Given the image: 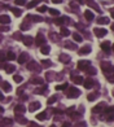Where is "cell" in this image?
<instances>
[{
  "mask_svg": "<svg viewBox=\"0 0 114 127\" xmlns=\"http://www.w3.org/2000/svg\"><path fill=\"white\" fill-rule=\"evenodd\" d=\"M79 95H81V91L77 90L75 87H70L69 90H67V92H66V96L69 97V99H74V97H78Z\"/></svg>",
  "mask_w": 114,
  "mask_h": 127,
  "instance_id": "obj_1",
  "label": "cell"
},
{
  "mask_svg": "<svg viewBox=\"0 0 114 127\" xmlns=\"http://www.w3.org/2000/svg\"><path fill=\"white\" fill-rule=\"evenodd\" d=\"M93 33H95V35H96L97 38H103V36H105V35L108 34V30H105V29H100V27H95Z\"/></svg>",
  "mask_w": 114,
  "mask_h": 127,
  "instance_id": "obj_2",
  "label": "cell"
},
{
  "mask_svg": "<svg viewBox=\"0 0 114 127\" xmlns=\"http://www.w3.org/2000/svg\"><path fill=\"white\" fill-rule=\"evenodd\" d=\"M104 109H105V104L104 102H100V104L97 105V106H95L93 109H92V113H95V114H101V113H104Z\"/></svg>",
  "mask_w": 114,
  "mask_h": 127,
  "instance_id": "obj_3",
  "label": "cell"
},
{
  "mask_svg": "<svg viewBox=\"0 0 114 127\" xmlns=\"http://www.w3.org/2000/svg\"><path fill=\"white\" fill-rule=\"evenodd\" d=\"M105 113H106V121L108 122L114 121V106H110Z\"/></svg>",
  "mask_w": 114,
  "mask_h": 127,
  "instance_id": "obj_4",
  "label": "cell"
},
{
  "mask_svg": "<svg viewBox=\"0 0 114 127\" xmlns=\"http://www.w3.org/2000/svg\"><path fill=\"white\" fill-rule=\"evenodd\" d=\"M101 68H103L104 73H105L106 75L111 73V65L109 64V62H106V61H105V62H103V64H101Z\"/></svg>",
  "mask_w": 114,
  "mask_h": 127,
  "instance_id": "obj_5",
  "label": "cell"
},
{
  "mask_svg": "<svg viewBox=\"0 0 114 127\" xmlns=\"http://www.w3.org/2000/svg\"><path fill=\"white\" fill-rule=\"evenodd\" d=\"M35 44L38 45H44L45 44V38L42 34H38V36L35 38Z\"/></svg>",
  "mask_w": 114,
  "mask_h": 127,
  "instance_id": "obj_6",
  "label": "cell"
},
{
  "mask_svg": "<svg viewBox=\"0 0 114 127\" xmlns=\"http://www.w3.org/2000/svg\"><path fill=\"white\" fill-rule=\"evenodd\" d=\"M89 66V61H86V60H81V61L78 62V69L79 70H84L86 68H88Z\"/></svg>",
  "mask_w": 114,
  "mask_h": 127,
  "instance_id": "obj_7",
  "label": "cell"
},
{
  "mask_svg": "<svg viewBox=\"0 0 114 127\" xmlns=\"http://www.w3.org/2000/svg\"><path fill=\"white\" fill-rule=\"evenodd\" d=\"M83 84H84V87L86 88H91V87H93L95 86V80L93 79H91V78H87L86 80L83 79Z\"/></svg>",
  "mask_w": 114,
  "mask_h": 127,
  "instance_id": "obj_8",
  "label": "cell"
},
{
  "mask_svg": "<svg viewBox=\"0 0 114 127\" xmlns=\"http://www.w3.org/2000/svg\"><path fill=\"white\" fill-rule=\"evenodd\" d=\"M89 52H91V47H89V45H84L83 48H81L78 51V53L81 54V56H83V54H88Z\"/></svg>",
  "mask_w": 114,
  "mask_h": 127,
  "instance_id": "obj_9",
  "label": "cell"
},
{
  "mask_svg": "<svg viewBox=\"0 0 114 127\" xmlns=\"http://www.w3.org/2000/svg\"><path fill=\"white\" fill-rule=\"evenodd\" d=\"M67 20H69L67 17H60V18H57V20H55V23L61 26V25H64V23H67Z\"/></svg>",
  "mask_w": 114,
  "mask_h": 127,
  "instance_id": "obj_10",
  "label": "cell"
},
{
  "mask_svg": "<svg viewBox=\"0 0 114 127\" xmlns=\"http://www.w3.org/2000/svg\"><path fill=\"white\" fill-rule=\"evenodd\" d=\"M25 112H26V108L23 106V105L18 104L14 106V113H25Z\"/></svg>",
  "mask_w": 114,
  "mask_h": 127,
  "instance_id": "obj_11",
  "label": "cell"
},
{
  "mask_svg": "<svg viewBox=\"0 0 114 127\" xmlns=\"http://www.w3.org/2000/svg\"><path fill=\"white\" fill-rule=\"evenodd\" d=\"M40 106H42V105H40V102L35 101V102H31V104H30V108H29V109H30V112H34V110L40 109Z\"/></svg>",
  "mask_w": 114,
  "mask_h": 127,
  "instance_id": "obj_12",
  "label": "cell"
},
{
  "mask_svg": "<svg viewBox=\"0 0 114 127\" xmlns=\"http://www.w3.org/2000/svg\"><path fill=\"white\" fill-rule=\"evenodd\" d=\"M0 87L3 88L4 91H7V92H9V91L12 90V87H11V84H9L8 82H5V80H4V82H0Z\"/></svg>",
  "mask_w": 114,
  "mask_h": 127,
  "instance_id": "obj_13",
  "label": "cell"
},
{
  "mask_svg": "<svg viewBox=\"0 0 114 127\" xmlns=\"http://www.w3.org/2000/svg\"><path fill=\"white\" fill-rule=\"evenodd\" d=\"M11 22V18L8 17V16H5V14H1L0 16V23H5V25H8V23Z\"/></svg>",
  "mask_w": 114,
  "mask_h": 127,
  "instance_id": "obj_14",
  "label": "cell"
},
{
  "mask_svg": "<svg viewBox=\"0 0 114 127\" xmlns=\"http://www.w3.org/2000/svg\"><path fill=\"white\" fill-rule=\"evenodd\" d=\"M101 49H103L104 52H109V51H110V43H109V42L101 43Z\"/></svg>",
  "mask_w": 114,
  "mask_h": 127,
  "instance_id": "obj_15",
  "label": "cell"
},
{
  "mask_svg": "<svg viewBox=\"0 0 114 127\" xmlns=\"http://www.w3.org/2000/svg\"><path fill=\"white\" fill-rule=\"evenodd\" d=\"M60 61H61V62H64V64H67V62L70 61V56H69V54L62 53L61 56H60Z\"/></svg>",
  "mask_w": 114,
  "mask_h": 127,
  "instance_id": "obj_16",
  "label": "cell"
},
{
  "mask_svg": "<svg viewBox=\"0 0 114 127\" xmlns=\"http://www.w3.org/2000/svg\"><path fill=\"white\" fill-rule=\"evenodd\" d=\"M84 17H86V20H88V21H92L93 20V13H92L91 11H88V9H87L86 12H84Z\"/></svg>",
  "mask_w": 114,
  "mask_h": 127,
  "instance_id": "obj_17",
  "label": "cell"
},
{
  "mask_svg": "<svg viewBox=\"0 0 114 127\" xmlns=\"http://www.w3.org/2000/svg\"><path fill=\"white\" fill-rule=\"evenodd\" d=\"M27 69H29V70H39V66L33 61V62H29V64H27Z\"/></svg>",
  "mask_w": 114,
  "mask_h": 127,
  "instance_id": "obj_18",
  "label": "cell"
},
{
  "mask_svg": "<svg viewBox=\"0 0 114 127\" xmlns=\"http://www.w3.org/2000/svg\"><path fill=\"white\" fill-rule=\"evenodd\" d=\"M96 21H97L99 25H106V23H109L108 17H100V18H97Z\"/></svg>",
  "mask_w": 114,
  "mask_h": 127,
  "instance_id": "obj_19",
  "label": "cell"
},
{
  "mask_svg": "<svg viewBox=\"0 0 114 127\" xmlns=\"http://www.w3.org/2000/svg\"><path fill=\"white\" fill-rule=\"evenodd\" d=\"M33 38H31V36H23L22 38V42L23 43H25V44L26 45H31V44H33Z\"/></svg>",
  "mask_w": 114,
  "mask_h": 127,
  "instance_id": "obj_20",
  "label": "cell"
},
{
  "mask_svg": "<svg viewBox=\"0 0 114 127\" xmlns=\"http://www.w3.org/2000/svg\"><path fill=\"white\" fill-rule=\"evenodd\" d=\"M71 79L74 80L75 84H81V83H83V78L82 76H75V75H71Z\"/></svg>",
  "mask_w": 114,
  "mask_h": 127,
  "instance_id": "obj_21",
  "label": "cell"
},
{
  "mask_svg": "<svg viewBox=\"0 0 114 127\" xmlns=\"http://www.w3.org/2000/svg\"><path fill=\"white\" fill-rule=\"evenodd\" d=\"M27 58H29L27 53H22L20 56V58H18V62H20V64H25V62L27 61Z\"/></svg>",
  "mask_w": 114,
  "mask_h": 127,
  "instance_id": "obj_22",
  "label": "cell"
},
{
  "mask_svg": "<svg viewBox=\"0 0 114 127\" xmlns=\"http://www.w3.org/2000/svg\"><path fill=\"white\" fill-rule=\"evenodd\" d=\"M73 39H74L75 43H81L82 40H83V38H82L78 33H74V34H73Z\"/></svg>",
  "mask_w": 114,
  "mask_h": 127,
  "instance_id": "obj_23",
  "label": "cell"
},
{
  "mask_svg": "<svg viewBox=\"0 0 114 127\" xmlns=\"http://www.w3.org/2000/svg\"><path fill=\"white\" fill-rule=\"evenodd\" d=\"M4 69H5V71H7L8 74H12L14 70H16V66H14V65H8V64H7V66H5Z\"/></svg>",
  "mask_w": 114,
  "mask_h": 127,
  "instance_id": "obj_24",
  "label": "cell"
},
{
  "mask_svg": "<svg viewBox=\"0 0 114 127\" xmlns=\"http://www.w3.org/2000/svg\"><path fill=\"white\" fill-rule=\"evenodd\" d=\"M49 51H51V48H49V45H42V49H40V52H42L43 54H48L49 53Z\"/></svg>",
  "mask_w": 114,
  "mask_h": 127,
  "instance_id": "obj_25",
  "label": "cell"
},
{
  "mask_svg": "<svg viewBox=\"0 0 114 127\" xmlns=\"http://www.w3.org/2000/svg\"><path fill=\"white\" fill-rule=\"evenodd\" d=\"M70 35V31L67 30L66 27H62L61 29V36H69Z\"/></svg>",
  "mask_w": 114,
  "mask_h": 127,
  "instance_id": "obj_26",
  "label": "cell"
},
{
  "mask_svg": "<svg viewBox=\"0 0 114 127\" xmlns=\"http://www.w3.org/2000/svg\"><path fill=\"white\" fill-rule=\"evenodd\" d=\"M31 83H34V84H42L43 79L42 78H33L31 79Z\"/></svg>",
  "mask_w": 114,
  "mask_h": 127,
  "instance_id": "obj_27",
  "label": "cell"
},
{
  "mask_svg": "<svg viewBox=\"0 0 114 127\" xmlns=\"http://www.w3.org/2000/svg\"><path fill=\"white\" fill-rule=\"evenodd\" d=\"M84 70H86V73L89 74V75H95V74H96V70H95L93 68H86Z\"/></svg>",
  "mask_w": 114,
  "mask_h": 127,
  "instance_id": "obj_28",
  "label": "cell"
},
{
  "mask_svg": "<svg viewBox=\"0 0 114 127\" xmlns=\"http://www.w3.org/2000/svg\"><path fill=\"white\" fill-rule=\"evenodd\" d=\"M66 88H67V84H66V83H64V84H59V86H56V91L66 90Z\"/></svg>",
  "mask_w": 114,
  "mask_h": 127,
  "instance_id": "obj_29",
  "label": "cell"
},
{
  "mask_svg": "<svg viewBox=\"0 0 114 127\" xmlns=\"http://www.w3.org/2000/svg\"><path fill=\"white\" fill-rule=\"evenodd\" d=\"M36 5H38V0H33L31 3H29V4H27V8H29V9H31V8H34V7H36Z\"/></svg>",
  "mask_w": 114,
  "mask_h": 127,
  "instance_id": "obj_30",
  "label": "cell"
},
{
  "mask_svg": "<svg viewBox=\"0 0 114 127\" xmlns=\"http://www.w3.org/2000/svg\"><path fill=\"white\" fill-rule=\"evenodd\" d=\"M12 13H13L14 16H16V17H20V16H21V13H22V12H21L20 9H16V8H13V9H12Z\"/></svg>",
  "mask_w": 114,
  "mask_h": 127,
  "instance_id": "obj_31",
  "label": "cell"
},
{
  "mask_svg": "<svg viewBox=\"0 0 114 127\" xmlns=\"http://www.w3.org/2000/svg\"><path fill=\"white\" fill-rule=\"evenodd\" d=\"M7 58H8V60H14V58H16V54H14L12 51H9L8 53H7Z\"/></svg>",
  "mask_w": 114,
  "mask_h": 127,
  "instance_id": "obj_32",
  "label": "cell"
},
{
  "mask_svg": "<svg viewBox=\"0 0 114 127\" xmlns=\"http://www.w3.org/2000/svg\"><path fill=\"white\" fill-rule=\"evenodd\" d=\"M13 80L16 83H21L22 82V76H20V75H13Z\"/></svg>",
  "mask_w": 114,
  "mask_h": 127,
  "instance_id": "obj_33",
  "label": "cell"
},
{
  "mask_svg": "<svg viewBox=\"0 0 114 127\" xmlns=\"http://www.w3.org/2000/svg\"><path fill=\"white\" fill-rule=\"evenodd\" d=\"M96 96H97V93H89L88 96H87V99H88L89 101H93V100L96 99Z\"/></svg>",
  "mask_w": 114,
  "mask_h": 127,
  "instance_id": "obj_34",
  "label": "cell"
},
{
  "mask_svg": "<svg viewBox=\"0 0 114 127\" xmlns=\"http://www.w3.org/2000/svg\"><path fill=\"white\" fill-rule=\"evenodd\" d=\"M65 47H66V48H70V49H75V44H73V43H70V42L65 43Z\"/></svg>",
  "mask_w": 114,
  "mask_h": 127,
  "instance_id": "obj_35",
  "label": "cell"
},
{
  "mask_svg": "<svg viewBox=\"0 0 114 127\" xmlns=\"http://www.w3.org/2000/svg\"><path fill=\"white\" fill-rule=\"evenodd\" d=\"M45 118H47L45 113H40V114H38V116H36V119H39V121H43V119H45Z\"/></svg>",
  "mask_w": 114,
  "mask_h": 127,
  "instance_id": "obj_36",
  "label": "cell"
},
{
  "mask_svg": "<svg viewBox=\"0 0 114 127\" xmlns=\"http://www.w3.org/2000/svg\"><path fill=\"white\" fill-rule=\"evenodd\" d=\"M56 100H57V96H56V95H53V96H51L49 99H48V104H53Z\"/></svg>",
  "mask_w": 114,
  "mask_h": 127,
  "instance_id": "obj_37",
  "label": "cell"
},
{
  "mask_svg": "<svg viewBox=\"0 0 114 127\" xmlns=\"http://www.w3.org/2000/svg\"><path fill=\"white\" fill-rule=\"evenodd\" d=\"M45 11H48V8L45 5H42V7H39V8H38V12H39V13H44Z\"/></svg>",
  "mask_w": 114,
  "mask_h": 127,
  "instance_id": "obj_38",
  "label": "cell"
},
{
  "mask_svg": "<svg viewBox=\"0 0 114 127\" xmlns=\"http://www.w3.org/2000/svg\"><path fill=\"white\" fill-rule=\"evenodd\" d=\"M26 0H14V4L16 5H25Z\"/></svg>",
  "mask_w": 114,
  "mask_h": 127,
  "instance_id": "obj_39",
  "label": "cell"
},
{
  "mask_svg": "<svg viewBox=\"0 0 114 127\" xmlns=\"http://www.w3.org/2000/svg\"><path fill=\"white\" fill-rule=\"evenodd\" d=\"M48 9H49V8H48ZM49 13L52 14V16H59L60 12L57 11V9H49Z\"/></svg>",
  "mask_w": 114,
  "mask_h": 127,
  "instance_id": "obj_40",
  "label": "cell"
},
{
  "mask_svg": "<svg viewBox=\"0 0 114 127\" xmlns=\"http://www.w3.org/2000/svg\"><path fill=\"white\" fill-rule=\"evenodd\" d=\"M29 17L33 18V21H35V22H40V21H42V18L38 17V16H29Z\"/></svg>",
  "mask_w": 114,
  "mask_h": 127,
  "instance_id": "obj_41",
  "label": "cell"
},
{
  "mask_svg": "<svg viewBox=\"0 0 114 127\" xmlns=\"http://www.w3.org/2000/svg\"><path fill=\"white\" fill-rule=\"evenodd\" d=\"M42 64H43V66H45V68H49V66L52 65V62H49V60H45V61L42 62Z\"/></svg>",
  "mask_w": 114,
  "mask_h": 127,
  "instance_id": "obj_42",
  "label": "cell"
},
{
  "mask_svg": "<svg viewBox=\"0 0 114 127\" xmlns=\"http://www.w3.org/2000/svg\"><path fill=\"white\" fill-rule=\"evenodd\" d=\"M51 39H52L53 42H59V36H57L56 34H53V33L51 34Z\"/></svg>",
  "mask_w": 114,
  "mask_h": 127,
  "instance_id": "obj_43",
  "label": "cell"
},
{
  "mask_svg": "<svg viewBox=\"0 0 114 127\" xmlns=\"http://www.w3.org/2000/svg\"><path fill=\"white\" fill-rule=\"evenodd\" d=\"M108 79H109V82L110 83H114V75H111V74H108Z\"/></svg>",
  "mask_w": 114,
  "mask_h": 127,
  "instance_id": "obj_44",
  "label": "cell"
},
{
  "mask_svg": "<svg viewBox=\"0 0 114 127\" xmlns=\"http://www.w3.org/2000/svg\"><path fill=\"white\" fill-rule=\"evenodd\" d=\"M29 23H22V25H21V30H23V29H29Z\"/></svg>",
  "mask_w": 114,
  "mask_h": 127,
  "instance_id": "obj_45",
  "label": "cell"
},
{
  "mask_svg": "<svg viewBox=\"0 0 114 127\" xmlns=\"http://www.w3.org/2000/svg\"><path fill=\"white\" fill-rule=\"evenodd\" d=\"M13 38H16V39H22V36H21V34H20V33L14 34V35H13Z\"/></svg>",
  "mask_w": 114,
  "mask_h": 127,
  "instance_id": "obj_46",
  "label": "cell"
},
{
  "mask_svg": "<svg viewBox=\"0 0 114 127\" xmlns=\"http://www.w3.org/2000/svg\"><path fill=\"white\" fill-rule=\"evenodd\" d=\"M8 30H9V29L7 27V26H1V27H0V31H4V33H7Z\"/></svg>",
  "mask_w": 114,
  "mask_h": 127,
  "instance_id": "obj_47",
  "label": "cell"
},
{
  "mask_svg": "<svg viewBox=\"0 0 114 127\" xmlns=\"http://www.w3.org/2000/svg\"><path fill=\"white\" fill-rule=\"evenodd\" d=\"M3 123H4V124H11V123H12V121H11V119H4Z\"/></svg>",
  "mask_w": 114,
  "mask_h": 127,
  "instance_id": "obj_48",
  "label": "cell"
},
{
  "mask_svg": "<svg viewBox=\"0 0 114 127\" xmlns=\"http://www.w3.org/2000/svg\"><path fill=\"white\" fill-rule=\"evenodd\" d=\"M52 3H55V4H60V3H62V0H52Z\"/></svg>",
  "mask_w": 114,
  "mask_h": 127,
  "instance_id": "obj_49",
  "label": "cell"
},
{
  "mask_svg": "<svg viewBox=\"0 0 114 127\" xmlns=\"http://www.w3.org/2000/svg\"><path fill=\"white\" fill-rule=\"evenodd\" d=\"M3 57H4V53L3 52H0V61H3Z\"/></svg>",
  "mask_w": 114,
  "mask_h": 127,
  "instance_id": "obj_50",
  "label": "cell"
},
{
  "mask_svg": "<svg viewBox=\"0 0 114 127\" xmlns=\"http://www.w3.org/2000/svg\"><path fill=\"white\" fill-rule=\"evenodd\" d=\"M1 100H4V96L1 95V93H0V101H1Z\"/></svg>",
  "mask_w": 114,
  "mask_h": 127,
  "instance_id": "obj_51",
  "label": "cell"
},
{
  "mask_svg": "<svg viewBox=\"0 0 114 127\" xmlns=\"http://www.w3.org/2000/svg\"><path fill=\"white\" fill-rule=\"evenodd\" d=\"M111 17L114 18V8H113V11H111Z\"/></svg>",
  "mask_w": 114,
  "mask_h": 127,
  "instance_id": "obj_52",
  "label": "cell"
},
{
  "mask_svg": "<svg viewBox=\"0 0 114 127\" xmlns=\"http://www.w3.org/2000/svg\"><path fill=\"white\" fill-rule=\"evenodd\" d=\"M0 112H4V108H1V106H0Z\"/></svg>",
  "mask_w": 114,
  "mask_h": 127,
  "instance_id": "obj_53",
  "label": "cell"
},
{
  "mask_svg": "<svg viewBox=\"0 0 114 127\" xmlns=\"http://www.w3.org/2000/svg\"><path fill=\"white\" fill-rule=\"evenodd\" d=\"M111 30H114V23H113V25H111Z\"/></svg>",
  "mask_w": 114,
  "mask_h": 127,
  "instance_id": "obj_54",
  "label": "cell"
},
{
  "mask_svg": "<svg viewBox=\"0 0 114 127\" xmlns=\"http://www.w3.org/2000/svg\"><path fill=\"white\" fill-rule=\"evenodd\" d=\"M113 96H114V90H113Z\"/></svg>",
  "mask_w": 114,
  "mask_h": 127,
  "instance_id": "obj_55",
  "label": "cell"
},
{
  "mask_svg": "<svg viewBox=\"0 0 114 127\" xmlns=\"http://www.w3.org/2000/svg\"><path fill=\"white\" fill-rule=\"evenodd\" d=\"M113 51H114V44H113Z\"/></svg>",
  "mask_w": 114,
  "mask_h": 127,
  "instance_id": "obj_56",
  "label": "cell"
},
{
  "mask_svg": "<svg viewBox=\"0 0 114 127\" xmlns=\"http://www.w3.org/2000/svg\"><path fill=\"white\" fill-rule=\"evenodd\" d=\"M38 1H40V0H38Z\"/></svg>",
  "mask_w": 114,
  "mask_h": 127,
  "instance_id": "obj_57",
  "label": "cell"
}]
</instances>
